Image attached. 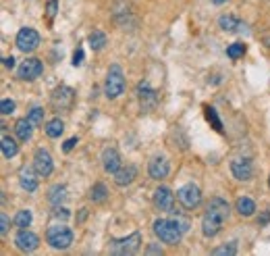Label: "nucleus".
Wrapping results in <instances>:
<instances>
[{"mask_svg": "<svg viewBox=\"0 0 270 256\" xmlns=\"http://www.w3.org/2000/svg\"><path fill=\"white\" fill-rule=\"evenodd\" d=\"M229 215H231L229 202L218 196H214L206 206V215L202 217V234L206 237L218 236L222 229V223H225V219H229Z\"/></svg>", "mask_w": 270, "mask_h": 256, "instance_id": "f257e3e1", "label": "nucleus"}, {"mask_svg": "<svg viewBox=\"0 0 270 256\" xmlns=\"http://www.w3.org/2000/svg\"><path fill=\"white\" fill-rule=\"evenodd\" d=\"M152 231L156 234L160 242H164L168 246H177L181 242V229L171 221V219H156L152 225Z\"/></svg>", "mask_w": 270, "mask_h": 256, "instance_id": "f03ea898", "label": "nucleus"}, {"mask_svg": "<svg viewBox=\"0 0 270 256\" xmlns=\"http://www.w3.org/2000/svg\"><path fill=\"white\" fill-rule=\"evenodd\" d=\"M140 246H142V234H140V231H133V234L127 236V237H114V239H110V244H108V252L125 256V254L137 252V250H140Z\"/></svg>", "mask_w": 270, "mask_h": 256, "instance_id": "7ed1b4c3", "label": "nucleus"}, {"mask_svg": "<svg viewBox=\"0 0 270 256\" xmlns=\"http://www.w3.org/2000/svg\"><path fill=\"white\" fill-rule=\"evenodd\" d=\"M123 92H125V75H123V69L119 65H110L106 75V83H104V94L108 100L119 98Z\"/></svg>", "mask_w": 270, "mask_h": 256, "instance_id": "20e7f679", "label": "nucleus"}, {"mask_svg": "<svg viewBox=\"0 0 270 256\" xmlns=\"http://www.w3.org/2000/svg\"><path fill=\"white\" fill-rule=\"evenodd\" d=\"M73 231L67 227V225H52V227L46 231V239L54 250H67L69 246L73 244Z\"/></svg>", "mask_w": 270, "mask_h": 256, "instance_id": "39448f33", "label": "nucleus"}, {"mask_svg": "<svg viewBox=\"0 0 270 256\" xmlns=\"http://www.w3.org/2000/svg\"><path fill=\"white\" fill-rule=\"evenodd\" d=\"M177 198H179V202L185 208H189V211H194V208H198L202 204V192H199V188L196 183L181 185V188L177 190Z\"/></svg>", "mask_w": 270, "mask_h": 256, "instance_id": "423d86ee", "label": "nucleus"}, {"mask_svg": "<svg viewBox=\"0 0 270 256\" xmlns=\"http://www.w3.org/2000/svg\"><path fill=\"white\" fill-rule=\"evenodd\" d=\"M15 44H17V48L21 52L29 54V52L37 50V46H40V34H37L36 29H32V27H23V29H19Z\"/></svg>", "mask_w": 270, "mask_h": 256, "instance_id": "0eeeda50", "label": "nucleus"}, {"mask_svg": "<svg viewBox=\"0 0 270 256\" xmlns=\"http://www.w3.org/2000/svg\"><path fill=\"white\" fill-rule=\"evenodd\" d=\"M44 73V65H42V60L40 59H25L23 63L19 65V71H17V75H19V79H23V81H34V79H37Z\"/></svg>", "mask_w": 270, "mask_h": 256, "instance_id": "6e6552de", "label": "nucleus"}, {"mask_svg": "<svg viewBox=\"0 0 270 256\" xmlns=\"http://www.w3.org/2000/svg\"><path fill=\"white\" fill-rule=\"evenodd\" d=\"M73 102H75V90L69 88V85H58V88L52 92V106L58 108V111L71 108Z\"/></svg>", "mask_w": 270, "mask_h": 256, "instance_id": "1a4fd4ad", "label": "nucleus"}, {"mask_svg": "<svg viewBox=\"0 0 270 256\" xmlns=\"http://www.w3.org/2000/svg\"><path fill=\"white\" fill-rule=\"evenodd\" d=\"M137 98H140L142 111H152V108H156V104H158L156 92L152 90V85L148 81H140V83H137Z\"/></svg>", "mask_w": 270, "mask_h": 256, "instance_id": "9d476101", "label": "nucleus"}, {"mask_svg": "<svg viewBox=\"0 0 270 256\" xmlns=\"http://www.w3.org/2000/svg\"><path fill=\"white\" fill-rule=\"evenodd\" d=\"M34 169L37 171V175H40V177L52 175L54 162H52V157H50L48 150H44V148H37L36 150V154H34Z\"/></svg>", "mask_w": 270, "mask_h": 256, "instance_id": "9b49d317", "label": "nucleus"}, {"mask_svg": "<svg viewBox=\"0 0 270 256\" xmlns=\"http://www.w3.org/2000/svg\"><path fill=\"white\" fill-rule=\"evenodd\" d=\"M15 246H17L21 252H36L37 246H40V237H37L34 231H29L27 227L19 229L17 237H15Z\"/></svg>", "mask_w": 270, "mask_h": 256, "instance_id": "f8f14e48", "label": "nucleus"}, {"mask_svg": "<svg viewBox=\"0 0 270 256\" xmlns=\"http://www.w3.org/2000/svg\"><path fill=\"white\" fill-rule=\"evenodd\" d=\"M231 173L239 181H250L253 175V165L250 158H233L231 160Z\"/></svg>", "mask_w": 270, "mask_h": 256, "instance_id": "ddd939ff", "label": "nucleus"}, {"mask_svg": "<svg viewBox=\"0 0 270 256\" xmlns=\"http://www.w3.org/2000/svg\"><path fill=\"white\" fill-rule=\"evenodd\" d=\"M154 204H156L158 211H164V213H171L173 211V204H175V194L168 190V188H158L154 192Z\"/></svg>", "mask_w": 270, "mask_h": 256, "instance_id": "4468645a", "label": "nucleus"}, {"mask_svg": "<svg viewBox=\"0 0 270 256\" xmlns=\"http://www.w3.org/2000/svg\"><path fill=\"white\" fill-rule=\"evenodd\" d=\"M168 171H171V165H168V160H166L164 157H154V158L150 160L148 173H150L152 179H156V181L166 179V177H168Z\"/></svg>", "mask_w": 270, "mask_h": 256, "instance_id": "2eb2a0df", "label": "nucleus"}, {"mask_svg": "<svg viewBox=\"0 0 270 256\" xmlns=\"http://www.w3.org/2000/svg\"><path fill=\"white\" fill-rule=\"evenodd\" d=\"M102 167H104V171L106 173H117V171L123 167L121 165V154L114 150V148H106L104 152H102Z\"/></svg>", "mask_w": 270, "mask_h": 256, "instance_id": "dca6fc26", "label": "nucleus"}, {"mask_svg": "<svg viewBox=\"0 0 270 256\" xmlns=\"http://www.w3.org/2000/svg\"><path fill=\"white\" fill-rule=\"evenodd\" d=\"M135 177H137V167L135 165H125L114 173V183H117L119 188H125V185L135 181Z\"/></svg>", "mask_w": 270, "mask_h": 256, "instance_id": "f3484780", "label": "nucleus"}, {"mask_svg": "<svg viewBox=\"0 0 270 256\" xmlns=\"http://www.w3.org/2000/svg\"><path fill=\"white\" fill-rule=\"evenodd\" d=\"M37 173V171H36ZM36 173L29 167H23L21 169V173H19V183H21V188L25 190V192H36L37 190V177Z\"/></svg>", "mask_w": 270, "mask_h": 256, "instance_id": "a211bd4d", "label": "nucleus"}, {"mask_svg": "<svg viewBox=\"0 0 270 256\" xmlns=\"http://www.w3.org/2000/svg\"><path fill=\"white\" fill-rule=\"evenodd\" d=\"M2 157L4 158H13V157H17V152H19V144H17V139L11 138V136H2Z\"/></svg>", "mask_w": 270, "mask_h": 256, "instance_id": "6ab92c4d", "label": "nucleus"}, {"mask_svg": "<svg viewBox=\"0 0 270 256\" xmlns=\"http://www.w3.org/2000/svg\"><path fill=\"white\" fill-rule=\"evenodd\" d=\"M218 25L222 32H229V34H233V32H239V27H243V23L235 19L233 15H222V17L218 19Z\"/></svg>", "mask_w": 270, "mask_h": 256, "instance_id": "aec40b11", "label": "nucleus"}, {"mask_svg": "<svg viewBox=\"0 0 270 256\" xmlns=\"http://www.w3.org/2000/svg\"><path fill=\"white\" fill-rule=\"evenodd\" d=\"M15 131H17V138L21 139V142H29V139H32V134H34V125L27 119H19L17 125H15Z\"/></svg>", "mask_w": 270, "mask_h": 256, "instance_id": "412c9836", "label": "nucleus"}, {"mask_svg": "<svg viewBox=\"0 0 270 256\" xmlns=\"http://www.w3.org/2000/svg\"><path fill=\"white\" fill-rule=\"evenodd\" d=\"M235 211L241 215V217H252L253 211H256V202H253L252 198H237V202H235Z\"/></svg>", "mask_w": 270, "mask_h": 256, "instance_id": "4be33fe9", "label": "nucleus"}, {"mask_svg": "<svg viewBox=\"0 0 270 256\" xmlns=\"http://www.w3.org/2000/svg\"><path fill=\"white\" fill-rule=\"evenodd\" d=\"M65 198H67V188H65V185H60V183L52 185L50 192H48V202L52 206H60V202H63Z\"/></svg>", "mask_w": 270, "mask_h": 256, "instance_id": "5701e85b", "label": "nucleus"}, {"mask_svg": "<svg viewBox=\"0 0 270 256\" xmlns=\"http://www.w3.org/2000/svg\"><path fill=\"white\" fill-rule=\"evenodd\" d=\"M90 200L94 204H102L108 200V188L104 183H94V188L90 190Z\"/></svg>", "mask_w": 270, "mask_h": 256, "instance_id": "b1692460", "label": "nucleus"}, {"mask_svg": "<svg viewBox=\"0 0 270 256\" xmlns=\"http://www.w3.org/2000/svg\"><path fill=\"white\" fill-rule=\"evenodd\" d=\"M88 42H90V48L98 52V50H102L104 46L108 44V38H106V34H104V32H100V29H94V32L90 34Z\"/></svg>", "mask_w": 270, "mask_h": 256, "instance_id": "393cba45", "label": "nucleus"}, {"mask_svg": "<svg viewBox=\"0 0 270 256\" xmlns=\"http://www.w3.org/2000/svg\"><path fill=\"white\" fill-rule=\"evenodd\" d=\"M44 129H46V136H48V138H60V136H63V131H65V123L60 119H52V121L46 123Z\"/></svg>", "mask_w": 270, "mask_h": 256, "instance_id": "a878e982", "label": "nucleus"}, {"mask_svg": "<svg viewBox=\"0 0 270 256\" xmlns=\"http://www.w3.org/2000/svg\"><path fill=\"white\" fill-rule=\"evenodd\" d=\"M171 221L181 229V234H187L189 231V219L185 215H181L179 211H171Z\"/></svg>", "mask_w": 270, "mask_h": 256, "instance_id": "bb28decb", "label": "nucleus"}, {"mask_svg": "<svg viewBox=\"0 0 270 256\" xmlns=\"http://www.w3.org/2000/svg\"><path fill=\"white\" fill-rule=\"evenodd\" d=\"M245 44L243 42H235V44H231L229 48H227V57L231 59V60H237V59H241L243 54H245Z\"/></svg>", "mask_w": 270, "mask_h": 256, "instance_id": "cd10ccee", "label": "nucleus"}, {"mask_svg": "<svg viewBox=\"0 0 270 256\" xmlns=\"http://www.w3.org/2000/svg\"><path fill=\"white\" fill-rule=\"evenodd\" d=\"M206 111V119L212 123V127L218 131V134H222V121L218 119V113H216V108H212V106H206L204 108Z\"/></svg>", "mask_w": 270, "mask_h": 256, "instance_id": "c85d7f7f", "label": "nucleus"}, {"mask_svg": "<svg viewBox=\"0 0 270 256\" xmlns=\"http://www.w3.org/2000/svg\"><path fill=\"white\" fill-rule=\"evenodd\" d=\"M27 121L32 123L34 127H40L42 123H44V108H40V106H34L32 111H29V115H27Z\"/></svg>", "mask_w": 270, "mask_h": 256, "instance_id": "c756f323", "label": "nucleus"}, {"mask_svg": "<svg viewBox=\"0 0 270 256\" xmlns=\"http://www.w3.org/2000/svg\"><path fill=\"white\" fill-rule=\"evenodd\" d=\"M15 225H17L19 229H25L32 225V211H19L15 215Z\"/></svg>", "mask_w": 270, "mask_h": 256, "instance_id": "7c9ffc66", "label": "nucleus"}, {"mask_svg": "<svg viewBox=\"0 0 270 256\" xmlns=\"http://www.w3.org/2000/svg\"><path fill=\"white\" fill-rule=\"evenodd\" d=\"M214 256H220V254H229V256H235L237 254V246L235 244H227V246H220V248H214L212 250Z\"/></svg>", "mask_w": 270, "mask_h": 256, "instance_id": "2f4dec72", "label": "nucleus"}, {"mask_svg": "<svg viewBox=\"0 0 270 256\" xmlns=\"http://www.w3.org/2000/svg\"><path fill=\"white\" fill-rule=\"evenodd\" d=\"M0 113H2V115H13L15 113V100L4 98L2 102H0Z\"/></svg>", "mask_w": 270, "mask_h": 256, "instance_id": "473e14b6", "label": "nucleus"}, {"mask_svg": "<svg viewBox=\"0 0 270 256\" xmlns=\"http://www.w3.org/2000/svg\"><path fill=\"white\" fill-rule=\"evenodd\" d=\"M9 227H11V221H9V217L2 213V215H0V236L4 237L6 234H9Z\"/></svg>", "mask_w": 270, "mask_h": 256, "instance_id": "72a5a7b5", "label": "nucleus"}, {"mask_svg": "<svg viewBox=\"0 0 270 256\" xmlns=\"http://www.w3.org/2000/svg\"><path fill=\"white\" fill-rule=\"evenodd\" d=\"M54 217H56V219H63V221H67L69 217H71V213H69L67 208H60V206H56V208H54Z\"/></svg>", "mask_w": 270, "mask_h": 256, "instance_id": "f704fd0d", "label": "nucleus"}, {"mask_svg": "<svg viewBox=\"0 0 270 256\" xmlns=\"http://www.w3.org/2000/svg\"><path fill=\"white\" fill-rule=\"evenodd\" d=\"M81 63H83V50H81V48H77L75 54H73V65H75V67H79Z\"/></svg>", "mask_w": 270, "mask_h": 256, "instance_id": "c9c22d12", "label": "nucleus"}, {"mask_svg": "<svg viewBox=\"0 0 270 256\" xmlns=\"http://www.w3.org/2000/svg\"><path fill=\"white\" fill-rule=\"evenodd\" d=\"M56 0H48V9H46V11H48V17L50 19H54V15H56Z\"/></svg>", "mask_w": 270, "mask_h": 256, "instance_id": "e433bc0d", "label": "nucleus"}, {"mask_svg": "<svg viewBox=\"0 0 270 256\" xmlns=\"http://www.w3.org/2000/svg\"><path fill=\"white\" fill-rule=\"evenodd\" d=\"M75 144H77V138H69L67 142L63 144V150H65V152H71V150L75 148Z\"/></svg>", "mask_w": 270, "mask_h": 256, "instance_id": "4c0bfd02", "label": "nucleus"}, {"mask_svg": "<svg viewBox=\"0 0 270 256\" xmlns=\"http://www.w3.org/2000/svg\"><path fill=\"white\" fill-rule=\"evenodd\" d=\"M270 221V213L268 211H264L262 213V217H258V225H266Z\"/></svg>", "mask_w": 270, "mask_h": 256, "instance_id": "58836bf2", "label": "nucleus"}, {"mask_svg": "<svg viewBox=\"0 0 270 256\" xmlns=\"http://www.w3.org/2000/svg\"><path fill=\"white\" fill-rule=\"evenodd\" d=\"M145 252H148V254H162V248H158L156 244H150V246H148V250H145Z\"/></svg>", "mask_w": 270, "mask_h": 256, "instance_id": "ea45409f", "label": "nucleus"}, {"mask_svg": "<svg viewBox=\"0 0 270 256\" xmlns=\"http://www.w3.org/2000/svg\"><path fill=\"white\" fill-rule=\"evenodd\" d=\"M2 63H4L6 69H13V67H15V57H6V59L2 60Z\"/></svg>", "mask_w": 270, "mask_h": 256, "instance_id": "a19ab883", "label": "nucleus"}, {"mask_svg": "<svg viewBox=\"0 0 270 256\" xmlns=\"http://www.w3.org/2000/svg\"><path fill=\"white\" fill-rule=\"evenodd\" d=\"M210 2H212V4H216V6H220V4H225L227 0H210Z\"/></svg>", "mask_w": 270, "mask_h": 256, "instance_id": "79ce46f5", "label": "nucleus"}]
</instances>
